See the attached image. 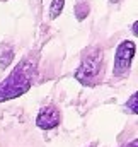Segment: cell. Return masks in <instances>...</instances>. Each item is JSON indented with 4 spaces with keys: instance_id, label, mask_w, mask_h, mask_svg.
I'll return each instance as SVG.
<instances>
[{
    "instance_id": "5b68a950",
    "label": "cell",
    "mask_w": 138,
    "mask_h": 147,
    "mask_svg": "<svg viewBox=\"0 0 138 147\" xmlns=\"http://www.w3.org/2000/svg\"><path fill=\"white\" fill-rule=\"evenodd\" d=\"M89 10H90V7H89V3L87 2H77V5H75V17H77V21H84L87 16H89Z\"/></svg>"
},
{
    "instance_id": "277c9868",
    "label": "cell",
    "mask_w": 138,
    "mask_h": 147,
    "mask_svg": "<svg viewBox=\"0 0 138 147\" xmlns=\"http://www.w3.org/2000/svg\"><path fill=\"white\" fill-rule=\"evenodd\" d=\"M60 121H62V113L53 105L41 108L36 116V125L41 130H53L60 125Z\"/></svg>"
},
{
    "instance_id": "ba28073f",
    "label": "cell",
    "mask_w": 138,
    "mask_h": 147,
    "mask_svg": "<svg viewBox=\"0 0 138 147\" xmlns=\"http://www.w3.org/2000/svg\"><path fill=\"white\" fill-rule=\"evenodd\" d=\"M12 58H14V51H12V48H9L7 53H5V57L3 55L0 57V69H7L9 63L12 62Z\"/></svg>"
},
{
    "instance_id": "9c48e42d",
    "label": "cell",
    "mask_w": 138,
    "mask_h": 147,
    "mask_svg": "<svg viewBox=\"0 0 138 147\" xmlns=\"http://www.w3.org/2000/svg\"><path fill=\"white\" fill-rule=\"evenodd\" d=\"M123 147H138V140L137 139H133L130 144H126V146H123Z\"/></svg>"
},
{
    "instance_id": "8992f818",
    "label": "cell",
    "mask_w": 138,
    "mask_h": 147,
    "mask_svg": "<svg viewBox=\"0 0 138 147\" xmlns=\"http://www.w3.org/2000/svg\"><path fill=\"white\" fill-rule=\"evenodd\" d=\"M63 7H65V0H53L50 5V19H56L63 12Z\"/></svg>"
},
{
    "instance_id": "3957f363",
    "label": "cell",
    "mask_w": 138,
    "mask_h": 147,
    "mask_svg": "<svg viewBox=\"0 0 138 147\" xmlns=\"http://www.w3.org/2000/svg\"><path fill=\"white\" fill-rule=\"evenodd\" d=\"M137 51V45L135 41L125 39L116 46L114 51V63H113V75L116 79H125L128 77L130 69H131V62Z\"/></svg>"
},
{
    "instance_id": "52a82bcc",
    "label": "cell",
    "mask_w": 138,
    "mask_h": 147,
    "mask_svg": "<svg viewBox=\"0 0 138 147\" xmlns=\"http://www.w3.org/2000/svg\"><path fill=\"white\" fill-rule=\"evenodd\" d=\"M125 110L130 111L131 115H137L138 113V92H133L130 96V99L125 103Z\"/></svg>"
},
{
    "instance_id": "7a4b0ae2",
    "label": "cell",
    "mask_w": 138,
    "mask_h": 147,
    "mask_svg": "<svg viewBox=\"0 0 138 147\" xmlns=\"http://www.w3.org/2000/svg\"><path fill=\"white\" fill-rule=\"evenodd\" d=\"M102 75H104V53L101 48L92 46L84 53L82 62H80L78 69L75 70L73 77L82 86L92 87V86H96L102 80Z\"/></svg>"
},
{
    "instance_id": "6da1fadb",
    "label": "cell",
    "mask_w": 138,
    "mask_h": 147,
    "mask_svg": "<svg viewBox=\"0 0 138 147\" xmlns=\"http://www.w3.org/2000/svg\"><path fill=\"white\" fill-rule=\"evenodd\" d=\"M38 74V58L33 55H26L2 82H0V103L21 98L26 94Z\"/></svg>"
},
{
    "instance_id": "30bf717a",
    "label": "cell",
    "mask_w": 138,
    "mask_h": 147,
    "mask_svg": "<svg viewBox=\"0 0 138 147\" xmlns=\"http://www.w3.org/2000/svg\"><path fill=\"white\" fill-rule=\"evenodd\" d=\"M137 26H138V22H133V34L137 36L138 33H137Z\"/></svg>"
}]
</instances>
